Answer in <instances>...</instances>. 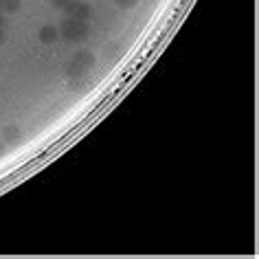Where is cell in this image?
<instances>
[{
    "label": "cell",
    "instance_id": "7a4b0ae2",
    "mask_svg": "<svg viewBox=\"0 0 259 259\" xmlns=\"http://www.w3.org/2000/svg\"><path fill=\"white\" fill-rule=\"evenodd\" d=\"M66 16L70 18H77V20H90L93 18V7H90V3H83V0H73L70 3V7L64 11Z\"/></svg>",
    "mask_w": 259,
    "mask_h": 259
},
{
    "label": "cell",
    "instance_id": "3957f363",
    "mask_svg": "<svg viewBox=\"0 0 259 259\" xmlns=\"http://www.w3.org/2000/svg\"><path fill=\"white\" fill-rule=\"evenodd\" d=\"M37 37H40L42 44H53L57 37H60V31H57L53 24H44V27L37 31Z\"/></svg>",
    "mask_w": 259,
    "mask_h": 259
},
{
    "label": "cell",
    "instance_id": "5b68a950",
    "mask_svg": "<svg viewBox=\"0 0 259 259\" xmlns=\"http://www.w3.org/2000/svg\"><path fill=\"white\" fill-rule=\"evenodd\" d=\"M20 0H0V14H16V11H20Z\"/></svg>",
    "mask_w": 259,
    "mask_h": 259
},
{
    "label": "cell",
    "instance_id": "8992f818",
    "mask_svg": "<svg viewBox=\"0 0 259 259\" xmlns=\"http://www.w3.org/2000/svg\"><path fill=\"white\" fill-rule=\"evenodd\" d=\"M3 139L7 141V143H11V141H16V139H20V130H18L16 125H7V127H5V132H3Z\"/></svg>",
    "mask_w": 259,
    "mask_h": 259
},
{
    "label": "cell",
    "instance_id": "30bf717a",
    "mask_svg": "<svg viewBox=\"0 0 259 259\" xmlns=\"http://www.w3.org/2000/svg\"><path fill=\"white\" fill-rule=\"evenodd\" d=\"M7 42V31H5V27H0V44Z\"/></svg>",
    "mask_w": 259,
    "mask_h": 259
},
{
    "label": "cell",
    "instance_id": "52a82bcc",
    "mask_svg": "<svg viewBox=\"0 0 259 259\" xmlns=\"http://www.w3.org/2000/svg\"><path fill=\"white\" fill-rule=\"evenodd\" d=\"M66 73H68V77H75V79H77V77H83V75H86V68L77 66L75 62H70L68 68H66Z\"/></svg>",
    "mask_w": 259,
    "mask_h": 259
},
{
    "label": "cell",
    "instance_id": "8fae6325",
    "mask_svg": "<svg viewBox=\"0 0 259 259\" xmlns=\"http://www.w3.org/2000/svg\"><path fill=\"white\" fill-rule=\"evenodd\" d=\"M0 27H5V14H0Z\"/></svg>",
    "mask_w": 259,
    "mask_h": 259
},
{
    "label": "cell",
    "instance_id": "277c9868",
    "mask_svg": "<svg viewBox=\"0 0 259 259\" xmlns=\"http://www.w3.org/2000/svg\"><path fill=\"white\" fill-rule=\"evenodd\" d=\"M73 62L86 70H90V66H95V57H93V53H88V51H79V53L73 57Z\"/></svg>",
    "mask_w": 259,
    "mask_h": 259
},
{
    "label": "cell",
    "instance_id": "ba28073f",
    "mask_svg": "<svg viewBox=\"0 0 259 259\" xmlns=\"http://www.w3.org/2000/svg\"><path fill=\"white\" fill-rule=\"evenodd\" d=\"M70 3H73V0H51L53 9H57V11H66L70 7Z\"/></svg>",
    "mask_w": 259,
    "mask_h": 259
},
{
    "label": "cell",
    "instance_id": "9c48e42d",
    "mask_svg": "<svg viewBox=\"0 0 259 259\" xmlns=\"http://www.w3.org/2000/svg\"><path fill=\"white\" fill-rule=\"evenodd\" d=\"M116 3V7H121V9H134L139 5V0H114Z\"/></svg>",
    "mask_w": 259,
    "mask_h": 259
},
{
    "label": "cell",
    "instance_id": "6da1fadb",
    "mask_svg": "<svg viewBox=\"0 0 259 259\" xmlns=\"http://www.w3.org/2000/svg\"><path fill=\"white\" fill-rule=\"evenodd\" d=\"M57 31H60V35L66 42H83L90 33V27L86 20H77V18L66 16V20H62Z\"/></svg>",
    "mask_w": 259,
    "mask_h": 259
}]
</instances>
